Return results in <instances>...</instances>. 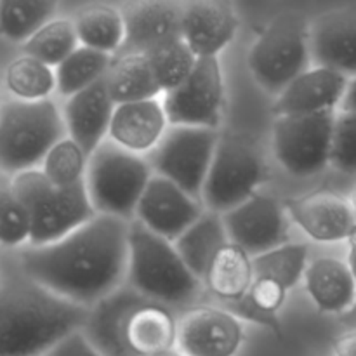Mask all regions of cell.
Wrapping results in <instances>:
<instances>
[{
  "mask_svg": "<svg viewBox=\"0 0 356 356\" xmlns=\"http://www.w3.org/2000/svg\"><path fill=\"white\" fill-rule=\"evenodd\" d=\"M129 222L97 214L58 242L30 245L21 252L23 273L54 294L92 308L125 285Z\"/></svg>",
  "mask_w": 356,
  "mask_h": 356,
  "instance_id": "6da1fadb",
  "label": "cell"
},
{
  "mask_svg": "<svg viewBox=\"0 0 356 356\" xmlns=\"http://www.w3.org/2000/svg\"><path fill=\"white\" fill-rule=\"evenodd\" d=\"M89 312L26 275L7 278L0 284V356H45L83 329Z\"/></svg>",
  "mask_w": 356,
  "mask_h": 356,
  "instance_id": "7a4b0ae2",
  "label": "cell"
},
{
  "mask_svg": "<svg viewBox=\"0 0 356 356\" xmlns=\"http://www.w3.org/2000/svg\"><path fill=\"white\" fill-rule=\"evenodd\" d=\"M125 284L148 301L170 308L191 306L205 285L184 264L172 242L149 232L132 219L129 222V264Z\"/></svg>",
  "mask_w": 356,
  "mask_h": 356,
  "instance_id": "3957f363",
  "label": "cell"
},
{
  "mask_svg": "<svg viewBox=\"0 0 356 356\" xmlns=\"http://www.w3.org/2000/svg\"><path fill=\"white\" fill-rule=\"evenodd\" d=\"M68 136L63 113L52 99H10L0 104V169L6 174L35 170Z\"/></svg>",
  "mask_w": 356,
  "mask_h": 356,
  "instance_id": "277c9868",
  "label": "cell"
},
{
  "mask_svg": "<svg viewBox=\"0 0 356 356\" xmlns=\"http://www.w3.org/2000/svg\"><path fill=\"white\" fill-rule=\"evenodd\" d=\"M13 186L30 221V245L42 247L65 238L94 218L86 181L70 188L49 183L42 170L13 176Z\"/></svg>",
  "mask_w": 356,
  "mask_h": 356,
  "instance_id": "5b68a950",
  "label": "cell"
},
{
  "mask_svg": "<svg viewBox=\"0 0 356 356\" xmlns=\"http://www.w3.org/2000/svg\"><path fill=\"white\" fill-rule=\"evenodd\" d=\"M152 176L148 160L110 139L104 141L89 156L86 172L87 195L96 214L132 221Z\"/></svg>",
  "mask_w": 356,
  "mask_h": 356,
  "instance_id": "8992f818",
  "label": "cell"
},
{
  "mask_svg": "<svg viewBox=\"0 0 356 356\" xmlns=\"http://www.w3.org/2000/svg\"><path fill=\"white\" fill-rule=\"evenodd\" d=\"M249 68L257 86L280 96L298 76L312 68L309 23L299 13L275 17L254 42Z\"/></svg>",
  "mask_w": 356,
  "mask_h": 356,
  "instance_id": "52a82bcc",
  "label": "cell"
},
{
  "mask_svg": "<svg viewBox=\"0 0 356 356\" xmlns=\"http://www.w3.org/2000/svg\"><path fill=\"white\" fill-rule=\"evenodd\" d=\"M219 139V132L212 129L169 125L162 141L149 153L153 174L172 181L190 197L202 202Z\"/></svg>",
  "mask_w": 356,
  "mask_h": 356,
  "instance_id": "ba28073f",
  "label": "cell"
},
{
  "mask_svg": "<svg viewBox=\"0 0 356 356\" xmlns=\"http://www.w3.org/2000/svg\"><path fill=\"white\" fill-rule=\"evenodd\" d=\"M337 111L275 117L271 146L285 172L296 177L320 174L330 165V148Z\"/></svg>",
  "mask_w": 356,
  "mask_h": 356,
  "instance_id": "9c48e42d",
  "label": "cell"
},
{
  "mask_svg": "<svg viewBox=\"0 0 356 356\" xmlns=\"http://www.w3.org/2000/svg\"><path fill=\"white\" fill-rule=\"evenodd\" d=\"M264 174V162L249 145L221 138L202 191L205 211L222 216L242 205L256 195Z\"/></svg>",
  "mask_w": 356,
  "mask_h": 356,
  "instance_id": "30bf717a",
  "label": "cell"
},
{
  "mask_svg": "<svg viewBox=\"0 0 356 356\" xmlns=\"http://www.w3.org/2000/svg\"><path fill=\"white\" fill-rule=\"evenodd\" d=\"M169 125L218 131L225 106V82L219 58H200L191 75L162 97Z\"/></svg>",
  "mask_w": 356,
  "mask_h": 356,
  "instance_id": "8fae6325",
  "label": "cell"
},
{
  "mask_svg": "<svg viewBox=\"0 0 356 356\" xmlns=\"http://www.w3.org/2000/svg\"><path fill=\"white\" fill-rule=\"evenodd\" d=\"M229 242L250 257L278 249L287 242L289 221L285 207L268 195L256 193L233 211L222 214Z\"/></svg>",
  "mask_w": 356,
  "mask_h": 356,
  "instance_id": "7c38bea8",
  "label": "cell"
},
{
  "mask_svg": "<svg viewBox=\"0 0 356 356\" xmlns=\"http://www.w3.org/2000/svg\"><path fill=\"white\" fill-rule=\"evenodd\" d=\"M243 339L238 316L218 306H195L177 322V350L183 356H235Z\"/></svg>",
  "mask_w": 356,
  "mask_h": 356,
  "instance_id": "4fadbf2b",
  "label": "cell"
},
{
  "mask_svg": "<svg viewBox=\"0 0 356 356\" xmlns=\"http://www.w3.org/2000/svg\"><path fill=\"white\" fill-rule=\"evenodd\" d=\"M205 212L204 204L172 181L153 174L136 209V221L155 235L176 242Z\"/></svg>",
  "mask_w": 356,
  "mask_h": 356,
  "instance_id": "5bb4252c",
  "label": "cell"
},
{
  "mask_svg": "<svg viewBox=\"0 0 356 356\" xmlns=\"http://www.w3.org/2000/svg\"><path fill=\"white\" fill-rule=\"evenodd\" d=\"M285 212L309 238L322 243L348 240L356 226L353 205L343 195L320 190L287 198Z\"/></svg>",
  "mask_w": 356,
  "mask_h": 356,
  "instance_id": "9a60e30c",
  "label": "cell"
},
{
  "mask_svg": "<svg viewBox=\"0 0 356 356\" xmlns=\"http://www.w3.org/2000/svg\"><path fill=\"white\" fill-rule=\"evenodd\" d=\"M148 299L122 285L90 308L82 332L101 356H138L129 346L127 325L132 313Z\"/></svg>",
  "mask_w": 356,
  "mask_h": 356,
  "instance_id": "2e32d148",
  "label": "cell"
},
{
  "mask_svg": "<svg viewBox=\"0 0 356 356\" xmlns=\"http://www.w3.org/2000/svg\"><path fill=\"white\" fill-rule=\"evenodd\" d=\"M125 40L115 58L146 54L167 42L183 38V3L138 2L122 9Z\"/></svg>",
  "mask_w": 356,
  "mask_h": 356,
  "instance_id": "e0dca14e",
  "label": "cell"
},
{
  "mask_svg": "<svg viewBox=\"0 0 356 356\" xmlns=\"http://www.w3.org/2000/svg\"><path fill=\"white\" fill-rule=\"evenodd\" d=\"M309 51L315 66L356 76V9L344 7L323 13L309 23Z\"/></svg>",
  "mask_w": 356,
  "mask_h": 356,
  "instance_id": "ac0fdd59",
  "label": "cell"
},
{
  "mask_svg": "<svg viewBox=\"0 0 356 356\" xmlns=\"http://www.w3.org/2000/svg\"><path fill=\"white\" fill-rule=\"evenodd\" d=\"M240 19L232 3L197 0L183 3V40L198 59L219 58L238 31Z\"/></svg>",
  "mask_w": 356,
  "mask_h": 356,
  "instance_id": "d6986e66",
  "label": "cell"
},
{
  "mask_svg": "<svg viewBox=\"0 0 356 356\" xmlns=\"http://www.w3.org/2000/svg\"><path fill=\"white\" fill-rule=\"evenodd\" d=\"M115 108L117 104L108 92L104 79L65 101L61 113L68 138L82 148L87 159L108 141Z\"/></svg>",
  "mask_w": 356,
  "mask_h": 356,
  "instance_id": "ffe728a7",
  "label": "cell"
},
{
  "mask_svg": "<svg viewBox=\"0 0 356 356\" xmlns=\"http://www.w3.org/2000/svg\"><path fill=\"white\" fill-rule=\"evenodd\" d=\"M350 79L334 70L312 66L294 80L273 104L275 117L315 115L336 110L346 94Z\"/></svg>",
  "mask_w": 356,
  "mask_h": 356,
  "instance_id": "44dd1931",
  "label": "cell"
},
{
  "mask_svg": "<svg viewBox=\"0 0 356 356\" xmlns=\"http://www.w3.org/2000/svg\"><path fill=\"white\" fill-rule=\"evenodd\" d=\"M169 129L162 99L117 104L110 125V141L127 152L152 153Z\"/></svg>",
  "mask_w": 356,
  "mask_h": 356,
  "instance_id": "7402d4cb",
  "label": "cell"
},
{
  "mask_svg": "<svg viewBox=\"0 0 356 356\" xmlns=\"http://www.w3.org/2000/svg\"><path fill=\"white\" fill-rule=\"evenodd\" d=\"M302 280L320 312L339 316L353 306L356 282L344 261L330 256L316 257L308 263Z\"/></svg>",
  "mask_w": 356,
  "mask_h": 356,
  "instance_id": "603a6c76",
  "label": "cell"
},
{
  "mask_svg": "<svg viewBox=\"0 0 356 356\" xmlns=\"http://www.w3.org/2000/svg\"><path fill=\"white\" fill-rule=\"evenodd\" d=\"M127 341L138 356L172 351L177 346V320L167 306L145 302L129 318Z\"/></svg>",
  "mask_w": 356,
  "mask_h": 356,
  "instance_id": "cb8c5ba5",
  "label": "cell"
},
{
  "mask_svg": "<svg viewBox=\"0 0 356 356\" xmlns=\"http://www.w3.org/2000/svg\"><path fill=\"white\" fill-rule=\"evenodd\" d=\"M228 242L222 216L205 211L172 245L191 273L204 282L214 257Z\"/></svg>",
  "mask_w": 356,
  "mask_h": 356,
  "instance_id": "d4e9b609",
  "label": "cell"
},
{
  "mask_svg": "<svg viewBox=\"0 0 356 356\" xmlns=\"http://www.w3.org/2000/svg\"><path fill=\"white\" fill-rule=\"evenodd\" d=\"M254 282L252 257L235 243L228 242L212 261L204 285L225 306L247 298Z\"/></svg>",
  "mask_w": 356,
  "mask_h": 356,
  "instance_id": "484cf974",
  "label": "cell"
},
{
  "mask_svg": "<svg viewBox=\"0 0 356 356\" xmlns=\"http://www.w3.org/2000/svg\"><path fill=\"white\" fill-rule=\"evenodd\" d=\"M104 82L115 104L156 99L162 96V90L145 54L113 58V65Z\"/></svg>",
  "mask_w": 356,
  "mask_h": 356,
  "instance_id": "4316f807",
  "label": "cell"
},
{
  "mask_svg": "<svg viewBox=\"0 0 356 356\" xmlns=\"http://www.w3.org/2000/svg\"><path fill=\"white\" fill-rule=\"evenodd\" d=\"M76 37L83 47L117 56L125 40L124 14L120 9L108 3H92L76 13Z\"/></svg>",
  "mask_w": 356,
  "mask_h": 356,
  "instance_id": "83f0119b",
  "label": "cell"
},
{
  "mask_svg": "<svg viewBox=\"0 0 356 356\" xmlns=\"http://www.w3.org/2000/svg\"><path fill=\"white\" fill-rule=\"evenodd\" d=\"M113 58L115 56L80 45L54 70L56 90L66 99L82 92L87 87L106 79L113 65Z\"/></svg>",
  "mask_w": 356,
  "mask_h": 356,
  "instance_id": "f1b7e54d",
  "label": "cell"
},
{
  "mask_svg": "<svg viewBox=\"0 0 356 356\" xmlns=\"http://www.w3.org/2000/svg\"><path fill=\"white\" fill-rule=\"evenodd\" d=\"M58 3L49 0H0V35L26 42L54 19Z\"/></svg>",
  "mask_w": 356,
  "mask_h": 356,
  "instance_id": "f546056e",
  "label": "cell"
},
{
  "mask_svg": "<svg viewBox=\"0 0 356 356\" xmlns=\"http://www.w3.org/2000/svg\"><path fill=\"white\" fill-rule=\"evenodd\" d=\"M309 249L306 243H285L278 249L252 257L254 278H270L291 291L305 278Z\"/></svg>",
  "mask_w": 356,
  "mask_h": 356,
  "instance_id": "4dcf8cb0",
  "label": "cell"
},
{
  "mask_svg": "<svg viewBox=\"0 0 356 356\" xmlns=\"http://www.w3.org/2000/svg\"><path fill=\"white\" fill-rule=\"evenodd\" d=\"M73 19H52L23 44L24 56L37 59L51 68H58L80 47Z\"/></svg>",
  "mask_w": 356,
  "mask_h": 356,
  "instance_id": "1f68e13d",
  "label": "cell"
},
{
  "mask_svg": "<svg viewBox=\"0 0 356 356\" xmlns=\"http://www.w3.org/2000/svg\"><path fill=\"white\" fill-rule=\"evenodd\" d=\"M145 56L152 66V72L162 90V96L179 87L191 75L198 61V58L191 52L183 38L159 45L146 52Z\"/></svg>",
  "mask_w": 356,
  "mask_h": 356,
  "instance_id": "d6a6232c",
  "label": "cell"
},
{
  "mask_svg": "<svg viewBox=\"0 0 356 356\" xmlns=\"http://www.w3.org/2000/svg\"><path fill=\"white\" fill-rule=\"evenodd\" d=\"M6 86L21 101L49 99L56 89V73L51 66L21 56L14 59L6 70Z\"/></svg>",
  "mask_w": 356,
  "mask_h": 356,
  "instance_id": "836d02e7",
  "label": "cell"
},
{
  "mask_svg": "<svg viewBox=\"0 0 356 356\" xmlns=\"http://www.w3.org/2000/svg\"><path fill=\"white\" fill-rule=\"evenodd\" d=\"M87 159L79 145L66 136L59 141L42 162V174L58 188H70L86 181Z\"/></svg>",
  "mask_w": 356,
  "mask_h": 356,
  "instance_id": "e575fe53",
  "label": "cell"
},
{
  "mask_svg": "<svg viewBox=\"0 0 356 356\" xmlns=\"http://www.w3.org/2000/svg\"><path fill=\"white\" fill-rule=\"evenodd\" d=\"M30 242V221L17 198L13 177L0 174V243L19 245Z\"/></svg>",
  "mask_w": 356,
  "mask_h": 356,
  "instance_id": "d590c367",
  "label": "cell"
},
{
  "mask_svg": "<svg viewBox=\"0 0 356 356\" xmlns=\"http://www.w3.org/2000/svg\"><path fill=\"white\" fill-rule=\"evenodd\" d=\"M330 165L344 174H356V115L339 111L330 148Z\"/></svg>",
  "mask_w": 356,
  "mask_h": 356,
  "instance_id": "8d00e7d4",
  "label": "cell"
},
{
  "mask_svg": "<svg viewBox=\"0 0 356 356\" xmlns=\"http://www.w3.org/2000/svg\"><path fill=\"white\" fill-rule=\"evenodd\" d=\"M45 356H101L96 351V348L87 341L82 330L70 334L66 339L56 344L51 351Z\"/></svg>",
  "mask_w": 356,
  "mask_h": 356,
  "instance_id": "74e56055",
  "label": "cell"
},
{
  "mask_svg": "<svg viewBox=\"0 0 356 356\" xmlns=\"http://www.w3.org/2000/svg\"><path fill=\"white\" fill-rule=\"evenodd\" d=\"M334 356H356V330H346L334 341Z\"/></svg>",
  "mask_w": 356,
  "mask_h": 356,
  "instance_id": "f35d334b",
  "label": "cell"
},
{
  "mask_svg": "<svg viewBox=\"0 0 356 356\" xmlns=\"http://www.w3.org/2000/svg\"><path fill=\"white\" fill-rule=\"evenodd\" d=\"M341 111L356 115V76L348 83L346 94H344L343 101H341Z\"/></svg>",
  "mask_w": 356,
  "mask_h": 356,
  "instance_id": "ab89813d",
  "label": "cell"
},
{
  "mask_svg": "<svg viewBox=\"0 0 356 356\" xmlns=\"http://www.w3.org/2000/svg\"><path fill=\"white\" fill-rule=\"evenodd\" d=\"M348 266H350L351 275H353L355 282H356V226L355 229L351 232V235L348 236Z\"/></svg>",
  "mask_w": 356,
  "mask_h": 356,
  "instance_id": "60d3db41",
  "label": "cell"
},
{
  "mask_svg": "<svg viewBox=\"0 0 356 356\" xmlns=\"http://www.w3.org/2000/svg\"><path fill=\"white\" fill-rule=\"evenodd\" d=\"M339 322H341V325L346 327L348 330H356V299H355L353 306H351L346 313L339 315Z\"/></svg>",
  "mask_w": 356,
  "mask_h": 356,
  "instance_id": "b9f144b4",
  "label": "cell"
},
{
  "mask_svg": "<svg viewBox=\"0 0 356 356\" xmlns=\"http://www.w3.org/2000/svg\"><path fill=\"white\" fill-rule=\"evenodd\" d=\"M155 356H183L179 353V351L172 350V351H167V353H162V355H155Z\"/></svg>",
  "mask_w": 356,
  "mask_h": 356,
  "instance_id": "7bdbcfd3",
  "label": "cell"
},
{
  "mask_svg": "<svg viewBox=\"0 0 356 356\" xmlns=\"http://www.w3.org/2000/svg\"><path fill=\"white\" fill-rule=\"evenodd\" d=\"M351 205H353V211H355V218H356V191H355V197H353V202H351Z\"/></svg>",
  "mask_w": 356,
  "mask_h": 356,
  "instance_id": "ee69618b",
  "label": "cell"
}]
</instances>
